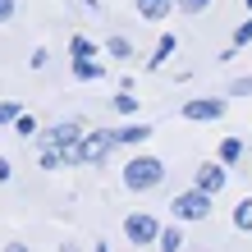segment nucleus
<instances>
[{
	"label": "nucleus",
	"mask_w": 252,
	"mask_h": 252,
	"mask_svg": "<svg viewBox=\"0 0 252 252\" xmlns=\"http://www.w3.org/2000/svg\"><path fill=\"white\" fill-rule=\"evenodd\" d=\"M160 179H165V165H160L156 156H133L128 165H124V184L133 192H147V188H156Z\"/></svg>",
	"instance_id": "f257e3e1"
},
{
	"label": "nucleus",
	"mask_w": 252,
	"mask_h": 252,
	"mask_svg": "<svg viewBox=\"0 0 252 252\" xmlns=\"http://www.w3.org/2000/svg\"><path fill=\"white\" fill-rule=\"evenodd\" d=\"M202 216H211V192L192 188V192L174 197V220H202Z\"/></svg>",
	"instance_id": "f03ea898"
},
{
	"label": "nucleus",
	"mask_w": 252,
	"mask_h": 252,
	"mask_svg": "<svg viewBox=\"0 0 252 252\" xmlns=\"http://www.w3.org/2000/svg\"><path fill=\"white\" fill-rule=\"evenodd\" d=\"M78 138H83L78 124H55V128H46V147H55L60 156H69L73 147H78Z\"/></svg>",
	"instance_id": "7ed1b4c3"
},
{
	"label": "nucleus",
	"mask_w": 252,
	"mask_h": 252,
	"mask_svg": "<svg viewBox=\"0 0 252 252\" xmlns=\"http://www.w3.org/2000/svg\"><path fill=\"white\" fill-rule=\"evenodd\" d=\"M220 115H225V101L220 96H197V101L184 106V120H220Z\"/></svg>",
	"instance_id": "20e7f679"
},
{
	"label": "nucleus",
	"mask_w": 252,
	"mask_h": 252,
	"mask_svg": "<svg viewBox=\"0 0 252 252\" xmlns=\"http://www.w3.org/2000/svg\"><path fill=\"white\" fill-rule=\"evenodd\" d=\"M124 234H128L133 243H152V239H160V229H156L152 216H128V220H124Z\"/></svg>",
	"instance_id": "39448f33"
},
{
	"label": "nucleus",
	"mask_w": 252,
	"mask_h": 252,
	"mask_svg": "<svg viewBox=\"0 0 252 252\" xmlns=\"http://www.w3.org/2000/svg\"><path fill=\"white\" fill-rule=\"evenodd\" d=\"M197 188L216 197V192L225 188V170H220V165H202V170H197Z\"/></svg>",
	"instance_id": "423d86ee"
},
{
	"label": "nucleus",
	"mask_w": 252,
	"mask_h": 252,
	"mask_svg": "<svg viewBox=\"0 0 252 252\" xmlns=\"http://www.w3.org/2000/svg\"><path fill=\"white\" fill-rule=\"evenodd\" d=\"M170 5H174V0H138V14H142V19H152V23H160L170 14Z\"/></svg>",
	"instance_id": "0eeeda50"
},
{
	"label": "nucleus",
	"mask_w": 252,
	"mask_h": 252,
	"mask_svg": "<svg viewBox=\"0 0 252 252\" xmlns=\"http://www.w3.org/2000/svg\"><path fill=\"white\" fill-rule=\"evenodd\" d=\"M170 55H174V37L165 32V37H160V41H156V51H152V60H147V69H160V64H165V60H170Z\"/></svg>",
	"instance_id": "6e6552de"
},
{
	"label": "nucleus",
	"mask_w": 252,
	"mask_h": 252,
	"mask_svg": "<svg viewBox=\"0 0 252 252\" xmlns=\"http://www.w3.org/2000/svg\"><path fill=\"white\" fill-rule=\"evenodd\" d=\"M73 73H78L83 83H92V78H101V64L92 60V55H78V60H73Z\"/></svg>",
	"instance_id": "1a4fd4ad"
},
{
	"label": "nucleus",
	"mask_w": 252,
	"mask_h": 252,
	"mask_svg": "<svg viewBox=\"0 0 252 252\" xmlns=\"http://www.w3.org/2000/svg\"><path fill=\"white\" fill-rule=\"evenodd\" d=\"M142 138H152V128H147V124H128V128L115 133V142H142Z\"/></svg>",
	"instance_id": "9d476101"
},
{
	"label": "nucleus",
	"mask_w": 252,
	"mask_h": 252,
	"mask_svg": "<svg viewBox=\"0 0 252 252\" xmlns=\"http://www.w3.org/2000/svg\"><path fill=\"white\" fill-rule=\"evenodd\" d=\"M179 243H184V234H179V225H170V229H160V252H179Z\"/></svg>",
	"instance_id": "9b49d317"
},
{
	"label": "nucleus",
	"mask_w": 252,
	"mask_h": 252,
	"mask_svg": "<svg viewBox=\"0 0 252 252\" xmlns=\"http://www.w3.org/2000/svg\"><path fill=\"white\" fill-rule=\"evenodd\" d=\"M234 225H239V229H252V197H243L239 206H234Z\"/></svg>",
	"instance_id": "f8f14e48"
},
{
	"label": "nucleus",
	"mask_w": 252,
	"mask_h": 252,
	"mask_svg": "<svg viewBox=\"0 0 252 252\" xmlns=\"http://www.w3.org/2000/svg\"><path fill=\"white\" fill-rule=\"evenodd\" d=\"M115 110H120V115H138V96H133V92H120V96H115Z\"/></svg>",
	"instance_id": "ddd939ff"
},
{
	"label": "nucleus",
	"mask_w": 252,
	"mask_h": 252,
	"mask_svg": "<svg viewBox=\"0 0 252 252\" xmlns=\"http://www.w3.org/2000/svg\"><path fill=\"white\" fill-rule=\"evenodd\" d=\"M69 51H73V60H78V55H96V46H92L87 37H73V41H69Z\"/></svg>",
	"instance_id": "4468645a"
},
{
	"label": "nucleus",
	"mask_w": 252,
	"mask_h": 252,
	"mask_svg": "<svg viewBox=\"0 0 252 252\" xmlns=\"http://www.w3.org/2000/svg\"><path fill=\"white\" fill-rule=\"evenodd\" d=\"M239 152H243L239 138H225V142H220V160H239Z\"/></svg>",
	"instance_id": "2eb2a0df"
},
{
	"label": "nucleus",
	"mask_w": 252,
	"mask_h": 252,
	"mask_svg": "<svg viewBox=\"0 0 252 252\" xmlns=\"http://www.w3.org/2000/svg\"><path fill=\"white\" fill-rule=\"evenodd\" d=\"M110 55H120V60H133V46L124 37H110Z\"/></svg>",
	"instance_id": "dca6fc26"
},
{
	"label": "nucleus",
	"mask_w": 252,
	"mask_h": 252,
	"mask_svg": "<svg viewBox=\"0 0 252 252\" xmlns=\"http://www.w3.org/2000/svg\"><path fill=\"white\" fill-rule=\"evenodd\" d=\"M14 128H19L23 138H32V133H37V120H32V115H19V120H14Z\"/></svg>",
	"instance_id": "f3484780"
},
{
	"label": "nucleus",
	"mask_w": 252,
	"mask_h": 252,
	"mask_svg": "<svg viewBox=\"0 0 252 252\" xmlns=\"http://www.w3.org/2000/svg\"><path fill=\"white\" fill-rule=\"evenodd\" d=\"M9 120H19V106L14 101H0V124H9Z\"/></svg>",
	"instance_id": "a211bd4d"
},
{
	"label": "nucleus",
	"mask_w": 252,
	"mask_h": 252,
	"mask_svg": "<svg viewBox=\"0 0 252 252\" xmlns=\"http://www.w3.org/2000/svg\"><path fill=\"white\" fill-rule=\"evenodd\" d=\"M174 5H179L184 14H197V9H206V5H211V0H174Z\"/></svg>",
	"instance_id": "6ab92c4d"
},
{
	"label": "nucleus",
	"mask_w": 252,
	"mask_h": 252,
	"mask_svg": "<svg viewBox=\"0 0 252 252\" xmlns=\"http://www.w3.org/2000/svg\"><path fill=\"white\" fill-rule=\"evenodd\" d=\"M243 41H252V19L239 23V32H234V46H243Z\"/></svg>",
	"instance_id": "aec40b11"
},
{
	"label": "nucleus",
	"mask_w": 252,
	"mask_h": 252,
	"mask_svg": "<svg viewBox=\"0 0 252 252\" xmlns=\"http://www.w3.org/2000/svg\"><path fill=\"white\" fill-rule=\"evenodd\" d=\"M252 92V78H243V83H234V96H248Z\"/></svg>",
	"instance_id": "412c9836"
},
{
	"label": "nucleus",
	"mask_w": 252,
	"mask_h": 252,
	"mask_svg": "<svg viewBox=\"0 0 252 252\" xmlns=\"http://www.w3.org/2000/svg\"><path fill=\"white\" fill-rule=\"evenodd\" d=\"M9 14H14V0H0V23H5Z\"/></svg>",
	"instance_id": "4be33fe9"
},
{
	"label": "nucleus",
	"mask_w": 252,
	"mask_h": 252,
	"mask_svg": "<svg viewBox=\"0 0 252 252\" xmlns=\"http://www.w3.org/2000/svg\"><path fill=\"white\" fill-rule=\"evenodd\" d=\"M9 174H14V170H9V160H5V156H0V184H5V179H9Z\"/></svg>",
	"instance_id": "5701e85b"
},
{
	"label": "nucleus",
	"mask_w": 252,
	"mask_h": 252,
	"mask_svg": "<svg viewBox=\"0 0 252 252\" xmlns=\"http://www.w3.org/2000/svg\"><path fill=\"white\" fill-rule=\"evenodd\" d=\"M5 252H28V248H23V243H9V248H5Z\"/></svg>",
	"instance_id": "b1692460"
},
{
	"label": "nucleus",
	"mask_w": 252,
	"mask_h": 252,
	"mask_svg": "<svg viewBox=\"0 0 252 252\" xmlns=\"http://www.w3.org/2000/svg\"><path fill=\"white\" fill-rule=\"evenodd\" d=\"M243 5H248V9H252V0H243Z\"/></svg>",
	"instance_id": "393cba45"
}]
</instances>
